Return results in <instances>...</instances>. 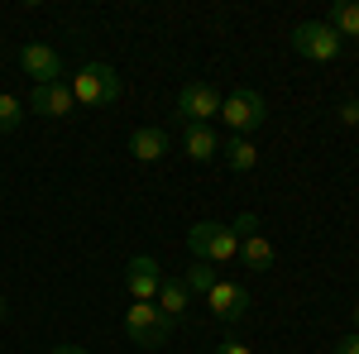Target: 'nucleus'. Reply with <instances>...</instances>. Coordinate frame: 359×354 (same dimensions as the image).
Returning <instances> with one entry per match:
<instances>
[{
    "mask_svg": "<svg viewBox=\"0 0 359 354\" xmlns=\"http://www.w3.org/2000/svg\"><path fill=\"white\" fill-rule=\"evenodd\" d=\"M187 249L196 264H230L240 259V235L235 225H221V220H196L187 230Z\"/></svg>",
    "mask_w": 359,
    "mask_h": 354,
    "instance_id": "1",
    "label": "nucleus"
},
{
    "mask_svg": "<svg viewBox=\"0 0 359 354\" xmlns=\"http://www.w3.org/2000/svg\"><path fill=\"white\" fill-rule=\"evenodd\" d=\"M120 91H125V82H120V72H115L111 62H86L82 72L72 77V96H77V106H86V110L115 106Z\"/></svg>",
    "mask_w": 359,
    "mask_h": 354,
    "instance_id": "2",
    "label": "nucleus"
},
{
    "mask_svg": "<svg viewBox=\"0 0 359 354\" xmlns=\"http://www.w3.org/2000/svg\"><path fill=\"white\" fill-rule=\"evenodd\" d=\"M221 120L230 125V135H240V139H249L254 130H264V125H269V101H264V91L235 86L230 96H221Z\"/></svg>",
    "mask_w": 359,
    "mask_h": 354,
    "instance_id": "3",
    "label": "nucleus"
},
{
    "mask_svg": "<svg viewBox=\"0 0 359 354\" xmlns=\"http://www.w3.org/2000/svg\"><path fill=\"white\" fill-rule=\"evenodd\" d=\"M125 335H130V345H139V350H158V345H168V335H172V321H168L154 301H130L125 306Z\"/></svg>",
    "mask_w": 359,
    "mask_h": 354,
    "instance_id": "4",
    "label": "nucleus"
},
{
    "mask_svg": "<svg viewBox=\"0 0 359 354\" xmlns=\"http://www.w3.org/2000/svg\"><path fill=\"white\" fill-rule=\"evenodd\" d=\"M340 48H345V39L326 20H306V25L292 29V53L306 57V62H335Z\"/></svg>",
    "mask_w": 359,
    "mask_h": 354,
    "instance_id": "5",
    "label": "nucleus"
},
{
    "mask_svg": "<svg viewBox=\"0 0 359 354\" xmlns=\"http://www.w3.org/2000/svg\"><path fill=\"white\" fill-rule=\"evenodd\" d=\"M177 115L187 120V125H211V120H221V91L211 82H187L177 91Z\"/></svg>",
    "mask_w": 359,
    "mask_h": 354,
    "instance_id": "6",
    "label": "nucleus"
},
{
    "mask_svg": "<svg viewBox=\"0 0 359 354\" xmlns=\"http://www.w3.org/2000/svg\"><path fill=\"white\" fill-rule=\"evenodd\" d=\"M158 287H163V268H158V259L135 254V259L125 264V292H130V301H154V297H158Z\"/></svg>",
    "mask_w": 359,
    "mask_h": 354,
    "instance_id": "7",
    "label": "nucleus"
},
{
    "mask_svg": "<svg viewBox=\"0 0 359 354\" xmlns=\"http://www.w3.org/2000/svg\"><path fill=\"white\" fill-rule=\"evenodd\" d=\"M20 67H25V77H34V86L62 82V57H57V48H48V43H25V48H20Z\"/></svg>",
    "mask_w": 359,
    "mask_h": 354,
    "instance_id": "8",
    "label": "nucleus"
},
{
    "mask_svg": "<svg viewBox=\"0 0 359 354\" xmlns=\"http://www.w3.org/2000/svg\"><path fill=\"white\" fill-rule=\"evenodd\" d=\"M29 106H34V115H48V120H67V115L77 110V96H72V86H67V82H48V86H34Z\"/></svg>",
    "mask_w": 359,
    "mask_h": 354,
    "instance_id": "9",
    "label": "nucleus"
},
{
    "mask_svg": "<svg viewBox=\"0 0 359 354\" xmlns=\"http://www.w3.org/2000/svg\"><path fill=\"white\" fill-rule=\"evenodd\" d=\"M206 301H211V316L225 321V326H235V321L249 316V292L240 287V282H216V292H211Z\"/></svg>",
    "mask_w": 359,
    "mask_h": 354,
    "instance_id": "10",
    "label": "nucleus"
},
{
    "mask_svg": "<svg viewBox=\"0 0 359 354\" xmlns=\"http://www.w3.org/2000/svg\"><path fill=\"white\" fill-rule=\"evenodd\" d=\"M182 149H187L192 163H211V158L221 154V135H216L211 125H187V130H182Z\"/></svg>",
    "mask_w": 359,
    "mask_h": 354,
    "instance_id": "11",
    "label": "nucleus"
},
{
    "mask_svg": "<svg viewBox=\"0 0 359 354\" xmlns=\"http://www.w3.org/2000/svg\"><path fill=\"white\" fill-rule=\"evenodd\" d=\"M154 306L163 311L168 321H182V316H187V306H192V292H187V282H182V278H163V287H158Z\"/></svg>",
    "mask_w": 359,
    "mask_h": 354,
    "instance_id": "12",
    "label": "nucleus"
},
{
    "mask_svg": "<svg viewBox=\"0 0 359 354\" xmlns=\"http://www.w3.org/2000/svg\"><path fill=\"white\" fill-rule=\"evenodd\" d=\"M130 154H135L139 163H158L168 154V135L158 125H139L135 135H130Z\"/></svg>",
    "mask_w": 359,
    "mask_h": 354,
    "instance_id": "13",
    "label": "nucleus"
},
{
    "mask_svg": "<svg viewBox=\"0 0 359 354\" xmlns=\"http://www.w3.org/2000/svg\"><path fill=\"white\" fill-rule=\"evenodd\" d=\"M273 245H269V240H264V235H259V230H249V235H240V264H245V268H254V273H269L273 268Z\"/></svg>",
    "mask_w": 359,
    "mask_h": 354,
    "instance_id": "14",
    "label": "nucleus"
},
{
    "mask_svg": "<svg viewBox=\"0 0 359 354\" xmlns=\"http://www.w3.org/2000/svg\"><path fill=\"white\" fill-rule=\"evenodd\" d=\"M221 158L235 168V172H254V163H259V149H254L249 139L230 135V139H221Z\"/></svg>",
    "mask_w": 359,
    "mask_h": 354,
    "instance_id": "15",
    "label": "nucleus"
},
{
    "mask_svg": "<svg viewBox=\"0 0 359 354\" xmlns=\"http://www.w3.org/2000/svg\"><path fill=\"white\" fill-rule=\"evenodd\" d=\"M326 25H331L340 39H359V0H335Z\"/></svg>",
    "mask_w": 359,
    "mask_h": 354,
    "instance_id": "16",
    "label": "nucleus"
},
{
    "mask_svg": "<svg viewBox=\"0 0 359 354\" xmlns=\"http://www.w3.org/2000/svg\"><path fill=\"white\" fill-rule=\"evenodd\" d=\"M187 292L192 297H211L216 292V282H221V273H216V264H196V268H187Z\"/></svg>",
    "mask_w": 359,
    "mask_h": 354,
    "instance_id": "17",
    "label": "nucleus"
},
{
    "mask_svg": "<svg viewBox=\"0 0 359 354\" xmlns=\"http://www.w3.org/2000/svg\"><path fill=\"white\" fill-rule=\"evenodd\" d=\"M20 120H25V106H20V96L0 91V135H15V130H20Z\"/></svg>",
    "mask_w": 359,
    "mask_h": 354,
    "instance_id": "18",
    "label": "nucleus"
},
{
    "mask_svg": "<svg viewBox=\"0 0 359 354\" xmlns=\"http://www.w3.org/2000/svg\"><path fill=\"white\" fill-rule=\"evenodd\" d=\"M340 115V125H350V130H359V101H345V106L335 110Z\"/></svg>",
    "mask_w": 359,
    "mask_h": 354,
    "instance_id": "19",
    "label": "nucleus"
},
{
    "mask_svg": "<svg viewBox=\"0 0 359 354\" xmlns=\"http://www.w3.org/2000/svg\"><path fill=\"white\" fill-rule=\"evenodd\" d=\"M216 354H254L245 345V340H225V345H216Z\"/></svg>",
    "mask_w": 359,
    "mask_h": 354,
    "instance_id": "20",
    "label": "nucleus"
},
{
    "mask_svg": "<svg viewBox=\"0 0 359 354\" xmlns=\"http://www.w3.org/2000/svg\"><path fill=\"white\" fill-rule=\"evenodd\" d=\"M335 354H359V335H355V330H350V335L335 345Z\"/></svg>",
    "mask_w": 359,
    "mask_h": 354,
    "instance_id": "21",
    "label": "nucleus"
},
{
    "mask_svg": "<svg viewBox=\"0 0 359 354\" xmlns=\"http://www.w3.org/2000/svg\"><path fill=\"white\" fill-rule=\"evenodd\" d=\"M48 354H86V350H82V345H53Z\"/></svg>",
    "mask_w": 359,
    "mask_h": 354,
    "instance_id": "22",
    "label": "nucleus"
},
{
    "mask_svg": "<svg viewBox=\"0 0 359 354\" xmlns=\"http://www.w3.org/2000/svg\"><path fill=\"white\" fill-rule=\"evenodd\" d=\"M355 335H359V301H355Z\"/></svg>",
    "mask_w": 359,
    "mask_h": 354,
    "instance_id": "23",
    "label": "nucleus"
},
{
    "mask_svg": "<svg viewBox=\"0 0 359 354\" xmlns=\"http://www.w3.org/2000/svg\"><path fill=\"white\" fill-rule=\"evenodd\" d=\"M0 321H5V297H0Z\"/></svg>",
    "mask_w": 359,
    "mask_h": 354,
    "instance_id": "24",
    "label": "nucleus"
},
{
    "mask_svg": "<svg viewBox=\"0 0 359 354\" xmlns=\"http://www.w3.org/2000/svg\"><path fill=\"white\" fill-rule=\"evenodd\" d=\"M355 101H359V96H355Z\"/></svg>",
    "mask_w": 359,
    "mask_h": 354,
    "instance_id": "25",
    "label": "nucleus"
}]
</instances>
